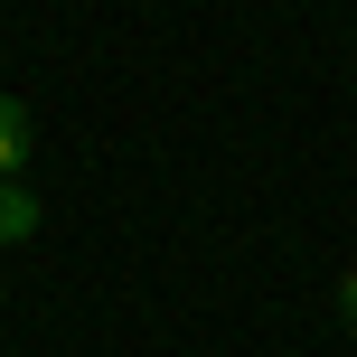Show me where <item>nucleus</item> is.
Here are the masks:
<instances>
[{
	"mask_svg": "<svg viewBox=\"0 0 357 357\" xmlns=\"http://www.w3.org/2000/svg\"><path fill=\"white\" fill-rule=\"evenodd\" d=\"M29 235H38V197L19 178H0V245H29Z\"/></svg>",
	"mask_w": 357,
	"mask_h": 357,
	"instance_id": "obj_1",
	"label": "nucleus"
},
{
	"mask_svg": "<svg viewBox=\"0 0 357 357\" xmlns=\"http://www.w3.org/2000/svg\"><path fill=\"white\" fill-rule=\"evenodd\" d=\"M19 160H29V104L0 94V178H19Z\"/></svg>",
	"mask_w": 357,
	"mask_h": 357,
	"instance_id": "obj_2",
	"label": "nucleus"
},
{
	"mask_svg": "<svg viewBox=\"0 0 357 357\" xmlns=\"http://www.w3.org/2000/svg\"><path fill=\"white\" fill-rule=\"evenodd\" d=\"M339 320L357 329V264H348V282H339Z\"/></svg>",
	"mask_w": 357,
	"mask_h": 357,
	"instance_id": "obj_3",
	"label": "nucleus"
}]
</instances>
